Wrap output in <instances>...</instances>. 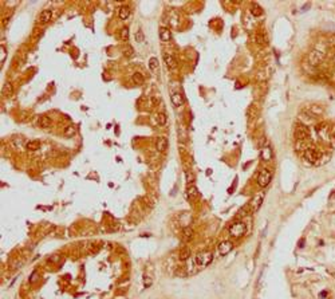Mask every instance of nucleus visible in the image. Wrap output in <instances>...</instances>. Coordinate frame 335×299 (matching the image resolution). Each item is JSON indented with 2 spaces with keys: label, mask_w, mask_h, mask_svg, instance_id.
Wrapping results in <instances>:
<instances>
[{
  "label": "nucleus",
  "mask_w": 335,
  "mask_h": 299,
  "mask_svg": "<svg viewBox=\"0 0 335 299\" xmlns=\"http://www.w3.org/2000/svg\"><path fill=\"white\" fill-rule=\"evenodd\" d=\"M212 260H213V253L211 251H205V252H201L199 255L193 256L192 264L194 267H199V268H204V267L211 264Z\"/></svg>",
  "instance_id": "f257e3e1"
},
{
  "label": "nucleus",
  "mask_w": 335,
  "mask_h": 299,
  "mask_svg": "<svg viewBox=\"0 0 335 299\" xmlns=\"http://www.w3.org/2000/svg\"><path fill=\"white\" fill-rule=\"evenodd\" d=\"M272 180V172L270 169H261L260 172L257 173V177H256V181H257V185L260 188H266V186L270 185V182Z\"/></svg>",
  "instance_id": "f03ea898"
},
{
  "label": "nucleus",
  "mask_w": 335,
  "mask_h": 299,
  "mask_svg": "<svg viewBox=\"0 0 335 299\" xmlns=\"http://www.w3.org/2000/svg\"><path fill=\"white\" fill-rule=\"evenodd\" d=\"M245 232H247V227L243 221H233L229 227V235L232 238H241Z\"/></svg>",
  "instance_id": "7ed1b4c3"
},
{
  "label": "nucleus",
  "mask_w": 335,
  "mask_h": 299,
  "mask_svg": "<svg viewBox=\"0 0 335 299\" xmlns=\"http://www.w3.org/2000/svg\"><path fill=\"white\" fill-rule=\"evenodd\" d=\"M294 136L296 138V141H306L307 138L310 137V130H308V128L304 123H298L296 126H295Z\"/></svg>",
  "instance_id": "20e7f679"
},
{
  "label": "nucleus",
  "mask_w": 335,
  "mask_h": 299,
  "mask_svg": "<svg viewBox=\"0 0 335 299\" xmlns=\"http://www.w3.org/2000/svg\"><path fill=\"white\" fill-rule=\"evenodd\" d=\"M303 156H304V158L307 160V161H310L312 164H318L319 162V160L322 158V153L318 150V149H315V148H308L306 149V152L303 153Z\"/></svg>",
  "instance_id": "39448f33"
},
{
  "label": "nucleus",
  "mask_w": 335,
  "mask_h": 299,
  "mask_svg": "<svg viewBox=\"0 0 335 299\" xmlns=\"http://www.w3.org/2000/svg\"><path fill=\"white\" fill-rule=\"evenodd\" d=\"M169 97H170L172 104L176 106V108H181L182 104H184V98H182L181 93L178 91L177 89H174L173 86L169 87Z\"/></svg>",
  "instance_id": "423d86ee"
},
{
  "label": "nucleus",
  "mask_w": 335,
  "mask_h": 299,
  "mask_svg": "<svg viewBox=\"0 0 335 299\" xmlns=\"http://www.w3.org/2000/svg\"><path fill=\"white\" fill-rule=\"evenodd\" d=\"M264 196H266L264 192H257V193L252 197L251 203H249V207H251L252 212H257L259 209H260L261 204H263V200H264Z\"/></svg>",
  "instance_id": "0eeeda50"
},
{
  "label": "nucleus",
  "mask_w": 335,
  "mask_h": 299,
  "mask_svg": "<svg viewBox=\"0 0 335 299\" xmlns=\"http://www.w3.org/2000/svg\"><path fill=\"white\" fill-rule=\"evenodd\" d=\"M308 63L311 66H318L319 63H322L324 59V54L319 50H312L310 54H308Z\"/></svg>",
  "instance_id": "6e6552de"
},
{
  "label": "nucleus",
  "mask_w": 335,
  "mask_h": 299,
  "mask_svg": "<svg viewBox=\"0 0 335 299\" xmlns=\"http://www.w3.org/2000/svg\"><path fill=\"white\" fill-rule=\"evenodd\" d=\"M158 36H160V41L164 42V43H169L172 41V31L169 30L168 27H160L158 30Z\"/></svg>",
  "instance_id": "1a4fd4ad"
},
{
  "label": "nucleus",
  "mask_w": 335,
  "mask_h": 299,
  "mask_svg": "<svg viewBox=\"0 0 335 299\" xmlns=\"http://www.w3.org/2000/svg\"><path fill=\"white\" fill-rule=\"evenodd\" d=\"M232 248H233V243L231 240H224V242L218 244V253L220 255H227V253L232 251Z\"/></svg>",
  "instance_id": "9d476101"
},
{
  "label": "nucleus",
  "mask_w": 335,
  "mask_h": 299,
  "mask_svg": "<svg viewBox=\"0 0 335 299\" xmlns=\"http://www.w3.org/2000/svg\"><path fill=\"white\" fill-rule=\"evenodd\" d=\"M259 114H260V106L255 102L248 108V119L249 121H255L259 117Z\"/></svg>",
  "instance_id": "9b49d317"
},
{
  "label": "nucleus",
  "mask_w": 335,
  "mask_h": 299,
  "mask_svg": "<svg viewBox=\"0 0 335 299\" xmlns=\"http://www.w3.org/2000/svg\"><path fill=\"white\" fill-rule=\"evenodd\" d=\"M164 62H165V65H166V67L169 70H172V71L177 67V60L174 59L173 55L168 54V52H165V54H164Z\"/></svg>",
  "instance_id": "f8f14e48"
},
{
  "label": "nucleus",
  "mask_w": 335,
  "mask_h": 299,
  "mask_svg": "<svg viewBox=\"0 0 335 299\" xmlns=\"http://www.w3.org/2000/svg\"><path fill=\"white\" fill-rule=\"evenodd\" d=\"M260 157L263 161H271V158H272V148L270 145H266V146H263L261 148V152H260Z\"/></svg>",
  "instance_id": "ddd939ff"
},
{
  "label": "nucleus",
  "mask_w": 335,
  "mask_h": 299,
  "mask_svg": "<svg viewBox=\"0 0 335 299\" xmlns=\"http://www.w3.org/2000/svg\"><path fill=\"white\" fill-rule=\"evenodd\" d=\"M38 125L42 129H50L51 125H52V121H51L50 117H47V115H40L39 119H38Z\"/></svg>",
  "instance_id": "4468645a"
},
{
  "label": "nucleus",
  "mask_w": 335,
  "mask_h": 299,
  "mask_svg": "<svg viewBox=\"0 0 335 299\" xmlns=\"http://www.w3.org/2000/svg\"><path fill=\"white\" fill-rule=\"evenodd\" d=\"M168 138L166 137H158L157 138V142H156V148H157L158 152H165L168 149Z\"/></svg>",
  "instance_id": "2eb2a0df"
},
{
  "label": "nucleus",
  "mask_w": 335,
  "mask_h": 299,
  "mask_svg": "<svg viewBox=\"0 0 335 299\" xmlns=\"http://www.w3.org/2000/svg\"><path fill=\"white\" fill-rule=\"evenodd\" d=\"M307 111L310 113L312 117H316V115H322L323 114V108H322L320 105H310L307 108Z\"/></svg>",
  "instance_id": "dca6fc26"
},
{
  "label": "nucleus",
  "mask_w": 335,
  "mask_h": 299,
  "mask_svg": "<svg viewBox=\"0 0 335 299\" xmlns=\"http://www.w3.org/2000/svg\"><path fill=\"white\" fill-rule=\"evenodd\" d=\"M147 66H149V70L151 71L153 74H157L158 73V69H160V62L156 56H151L150 59H149V63H147Z\"/></svg>",
  "instance_id": "f3484780"
},
{
  "label": "nucleus",
  "mask_w": 335,
  "mask_h": 299,
  "mask_svg": "<svg viewBox=\"0 0 335 299\" xmlns=\"http://www.w3.org/2000/svg\"><path fill=\"white\" fill-rule=\"evenodd\" d=\"M130 16V8L127 6H121L118 8V17L121 20H126Z\"/></svg>",
  "instance_id": "a211bd4d"
},
{
  "label": "nucleus",
  "mask_w": 335,
  "mask_h": 299,
  "mask_svg": "<svg viewBox=\"0 0 335 299\" xmlns=\"http://www.w3.org/2000/svg\"><path fill=\"white\" fill-rule=\"evenodd\" d=\"M51 17H52V12L50 10H43L39 15V22L40 23H48V22H51Z\"/></svg>",
  "instance_id": "6ab92c4d"
},
{
  "label": "nucleus",
  "mask_w": 335,
  "mask_h": 299,
  "mask_svg": "<svg viewBox=\"0 0 335 299\" xmlns=\"http://www.w3.org/2000/svg\"><path fill=\"white\" fill-rule=\"evenodd\" d=\"M253 39H255V42H256L257 44H260V46H266L267 42H268V41H267L266 34H264V32H261V31H260V32H256V34H255V38H253Z\"/></svg>",
  "instance_id": "aec40b11"
},
{
  "label": "nucleus",
  "mask_w": 335,
  "mask_h": 299,
  "mask_svg": "<svg viewBox=\"0 0 335 299\" xmlns=\"http://www.w3.org/2000/svg\"><path fill=\"white\" fill-rule=\"evenodd\" d=\"M197 195H199V190L197 188L192 184V185H188V188H186V196H188V199H190V200H193L197 197Z\"/></svg>",
  "instance_id": "412c9836"
},
{
  "label": "nucleus",
  "mask_w": 335,
  "mask_h": 299,
  "mask_svg": "<svg viewBox=\"0 0 335 299\" xmlns=\"http://www.w3.org/2000/svg\"><path fill=\"white\" fill-rule=\"evenodd\" d=\"M185 181L188 185H192L196 181V175L193 171H190V169H186L185 171Z\"/></svg>",
  "instance_id": "4be33fe9"
},
{
  "label": "nucleus",
  "mask_w": 335,
  "mask_h": 299,
  "mask_svg": "<svg viewBox=\"0 0 335 299\" xmlns=\"http://www.w3.org/2000/svg\"><path fill=\"white\" fill-rule=\"evenodd\" d=\"M156 122H157V125H160V126H165L168 122V117H166V114L165 113H158V114H156Z\"/></svg>",
  "instance_id": "5701e85b"
},
{
  "label": "nucleus",
  "mask_w": 335,
  "mask_h": 299,
  "mask_svg": "<svg viewBox=\"0 0 335 299\" xmlns=\"http://www.w3.org/2000/svg\"><path fill=\"white\" fill-rule=\"evenodd\" d=\"M251 14L253 15V16H261L263 15V8L259 6V4H256V3H252L251 4Z\"/></svg>",
  "instance_id": "b1692460"
},
{
  "label": "nucleus",
  "mask_w": 335,
  "mask_h": 299,
  "mask_svg": "<svg viewBox=\"0 0 335 299\" xmlns=\"http://www.w3.org/2000/svg\"><path fill=\"white\" fill-rule=\"evenodd\" d=\"M178 256H180V260H188V259L190 258V249L188 248V247H182L180 249Z\"/></svg>",
  "instance_id": "393cba45"
},
{
  "label": "nucleus",
  "mask_w": 335,
  "mask_h": 299,
  "mask_svg": "<svg viewBox=\"0 0 335 299\" xmlns=\"http://www.w3.org/2000/svg\"><path fill=\"white\" fill-rule=\"evenodd\" d=\"M2 93H3V95H6V97L12 95V93H13V86H12L10 82L4 83V86H3V89H2Z\"/></svg>",
  "instance_id": "a878e982"
},
{
  "label": "nucleus",
  "mask_w": 335,
  "mask_h": 299,
  "mask_svg": "<svg viewBox=\"0 0 335 299\" xmlns=\"http://www.w3.org/2000/svg\"><path fill=\"white\" fill-rule=\"evenodd\" d=\"M26 148L28 149V150H31V152H35V150H38V149L40 148V142L36 141V140L28 141V142H27V146H26Z\"/></svg>",
  "instance_id": "bb28decb"
},
{
  "label": "nucleus",
  "mask_w": 335,
  "mask_h": 299,
  "mask_svg": "<svg viewBox=\"0 0 335 299\" xmlns=\"http://www.w3.org/2000/svg\"><path fill=\"white\" fill-rule=\"evenodd\" d=\"M129 36H130L129 28L127 27L121 28V31H119V39H121V41H122V42H127L129 41Z\"/></svg>",
  "instance_id": "cd10ccee"
},
{
  "label": "nucleus",
  "mask_w": 335,
  "mask_h": 299,
  "mask_svg": "<svg viewBox=\"0 0 335 299\" xmlns=\"http://www.w3.org/2000/svg\"><path fill=\"white\" fill-rule=\"evenodd\" d=\"M182 238L185 240H190L193 238V229H192L190 227H185V228L182 229Z\"/></svg>",
  "instance_id": "c85d7f7f"
},
{
  "label": "nucleus",
  "mask_w": 335,
  "mask_h": 299,
  "mask_svg": "<svg viewBox=\"0 0 335 299\" xmlns=\"http://www.w3.org/2000/svg\"><path fill=\"white\" fill-rule=\"evenodd\" d=\"M307 148L308 146L306 144V141H296L295 142V149H296V152H303V153H304Z\"/></svg>",
  "instance_id": "c756f323"
},
{
  "label": "nucleus",
  "mask_w": 335,
  "mask_h": 299,
  "mask_svg": "<svg viewBox=\"0 0 335 299\" xmlns=\"http://www.w3.org/2000/svg\"><path fill=\"white\" fill-rule=\"evenodd\" d=\"M133 82L134 83H137V84H142L145 82V78H144V75H142L141 73H136V74H133Z\"/></svg>",
  "instance_id": "7c9ffc66"
},
{
  "label": "nucleus",
  "mask_w": 335,
  "mask_h": 299,
  "mask_svg": "<svg viewBox=\"0 0 335 299\" xmlns=\"http://www.w3.org/2000/svg\"><path fill=\"white\" fill-rule=\"evenodd\" d=\"M75 133H77V128H75L74 125H70V126H67L65 129V136H67V137H73Z\"/></svg>",
  "instance_id": "2f4dec72"
},
{
  "label": "nucleus",
  "mask_w": 335,
  "mask_h": 299,
  "mask_svg": "<svg viewBox=\"0 0 335 299\" xmlns=\"http://www.w3.org/2000/svg\"><path fill=\"white\" fill-rule=\"evenodd\" d=\"M151 284H153V279H151L150 276H147V275H146L145 278H144V287L147 288V287H149V286H151Z\"/></svg>",
  "instance_id": "473e14b6"
},
{
  "label": "nucleus",
  "mask_w": 335,
  "mask_h": 299,
  "mask_svg": "<svg viewBox=\"0 0 335 299\" xmlns=\"http://www.w3.org/2000/svg\"><path fill=\"white\" fill-rule=\"evenodd\" d=\"M136 41L137 42H144V34H142V31L141 30H138L137 32H136Z\"/></svg>",
  "instance_id": "72a5a7b5"
},
{
  "label": "nucleus",
  "mask_w": 335,
  "mask_h": 299,
  "mask_svg": "<svg viewBox=\"0 0 335 299\" xmlns=\"http://www.w3.org/2000/svg\"><path fill=\"white\" fill-rule=\"evenodd\" d=\"M6 56H7V52H6V47H3L2 46V63L4 62V59H6Z\"/></svg>",
  "instance_id": "f704fd0d"
},
{
  "label": "nucleus",
  "mask_w": 335,
  "mask_h": 299,
  "mask_svg": "<svg viewBox=\"0 0 335 299\" xmlns=\"http://www.w3.org/2000/svg\"><path fill=\"white\" fill-rule=\"evenodd\" d=\"M236 181H237V178H235L233 184H232V186L229 188V190H228V193H233V190H235V188H236Z\"/></svg>",
  "instance_id": "c9c22d12"
},
{
  "label": "nucleus",
  "mask_w": 335,
  "mask_h": 299,
  "mask_svg": "<svg viewBox=\"0 0 335 299\" xmlns=\"http://www.w3.org/2000/svg\"><path fill=\"white\" fill-rule=\"evenodd\" d=\"M303 245H304V239H300V240H299V244H298V247H299V248H302Z\"/></svg>",
  "instance_id": "e433bc0d"
}]
</instances>
